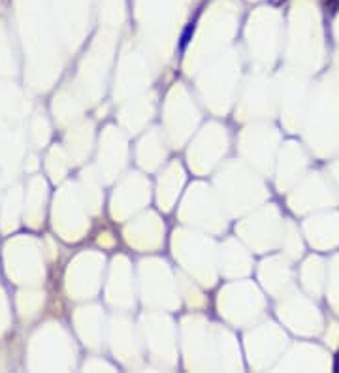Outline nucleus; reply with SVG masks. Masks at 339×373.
Segmentation results:
<instances>
[{
  "label": "nucleus",
  "mask_w": 339,
  "mask_h": 373,
  "mask_svg": "<svg viewBox=\"0 0 339 373\" xmlns=\"http://www.w3.org/2000/svg\"><path fill=\"white\" fill-rule=\"evenodd\" d=\"M334 372H339V353L334 356Z\"/></svg>",
  "instance_id": "nucleus-2"
},
{
  "label": "nucleus",
  "mask_w": 339,
  "mask_h": 373,
  "mask_svg": "<svg viewBox=\"0 0 339 373\" xmlns=\"http://www.w3.org/2000/svg\"><path fill=\"white\" fill-rule=\"evenodd\" d=\"M192 32H194V23H190L187 29H185L183 32V36H181V49H185V45L188 43V40H190V36H192Z\"/></svg>",
  "instance_id": "nucleus-1"
}]
</instances>
